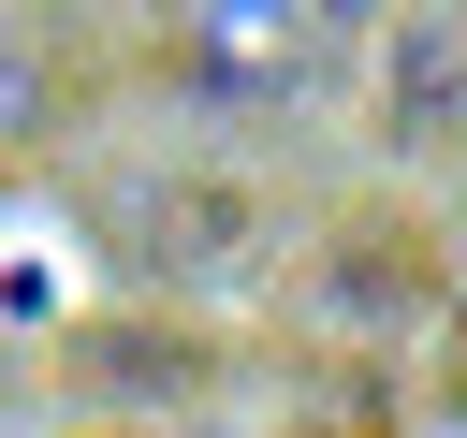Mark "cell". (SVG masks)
I'll return each instance as SVG.
<instances>
[{"mask_svg":"<svg viewBox=\"0 0 467 438\" xmlns=\"http://www.w3.org/2000/svg\"><path fill=\"white\" fill-rule=\"evenodd\" d=\"M131 234H146L131 263H161V277H190V292L263 277V248H277L263 190H234V175H175V190H146V219H131Z\"/></svg>","mask_w":467,"mask_h":438,"instance_id":"6da1fadb","label":"cell"},{"mask_svg":"<svg viewBox=\"0 0 467 438\" xmlns=\"http://www.w3.org/2000/svg\"><path fill=\"white\" fill-rule=\"evenodd\" d=\"M204 58H219V88H292L306 73V29H292V0H219V29H204Z\"/></svg>","mask_w":467,"mask_h":438,"instance_id":"3957f363","label":"cell"},{"mask_svg":"<svg viewBox=\"0 0 467 438\" xmlns=\"http://www.w3.org/2000/svg\"><path fill=\"white\" fill-rule=\"evenodd\" d=\"M452 102H467V58H452V29H438V15H409V29H394V131H409V146H438V131H452Z\"/></svg>","mask_w":467,"mask_h":438,"instance_id":"7a4b0ae2","label":"cell"}]
</instances>
